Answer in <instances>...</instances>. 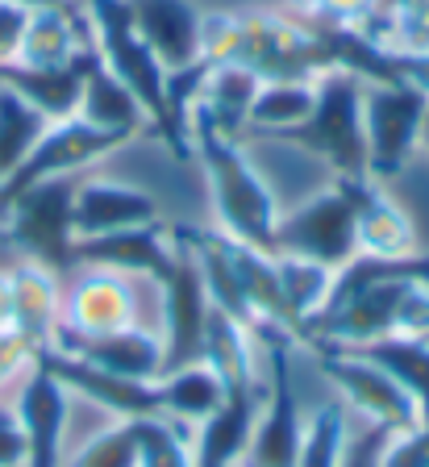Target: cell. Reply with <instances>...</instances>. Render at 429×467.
Wrapping results in <instances>:
<instances>
[{
    "mask_svg": "<svg viewBox=\"0 0 429 467\" xmlns=\"http://www.w3.org/2000/svg\"><path fill=\"white\" fill-rule=\"evenodd\" d=\"M79 117L100 130H117V134H147V113L134 100L126 84L105 67V58L92 50L88 71H84V100H79Z\"/></svg>",
    "mask_w": 429,
    "mask_h": 467,
    "instance_id": "obj_24",
    "label": "cell"
},
{
    "mask_svg": "<svg viewBox=\"0 0 429 467\" xmlns=\"http://www.w3.org/2000/svg\"><path fill=\"white\" fill-rule=\"evenodd\" d=\"M309 9L312 21H325V26H359L367 29V21L375 17L380 0H301Z\"/></svg>",
    "mask_w": 429,
    "mask_h": 467,
    "instance_id": "obj_36",
    "label": "cell"
},
{
    "mask_svg": "<svg viewBox=\"0 0 429 467\" xmlns=\"http://www.w3.org/2000/svg\"><path fill=\"white\" fill-rule=\"evenodd\" d=\"M5 243L17 246L21 259L38 263L46 272H71L76 267V180L55 175L42 184L17 192L0 209Z\"/></svg>",
    "mask_w": 429,
    "mask_h": 467,
    "instance_id": "obj_6",
    "label": "cell"
},
{
    "mask_svg": "<svg viewBox=\"0 0 429 467\" xmlns=\"http://www.w3.org/2000/svg\"><path fill=\"white\" fill-rule=\"evenodd\" d=\"M259 400H263L259 384L225 392V400L217 405L213 418L200 421L192 467H234L246 455V447H250L254 421H259Z\"/></svg>",
    "mask_w": 429,
    "mask_h": 467,
    "instance_id": "obj_21",
    "label": "cell"
},
{
    "mask_svg": "<svg viewBox=\"0 0 429 467\" xmlns=\"http://www.w3.org/2000/svg\"><path fill=\"white\" fill-rule=\"evenodd\" d=\"M138 426V467H192L184 434L167 418H147Z\"/></svg>",
    "mask_w": 429,
    "mask_h": 467,
    "instance_id": "obj_34",
    "label": "cell"
},
{
    "mask_svg": "<svg viewBox=\"0 0 429 467\" xmlns=\"http://www.w3.org/2000/svg\"><path fill=\"white\" fill-rule=\"evenodd\" d=\"M158 204L150 192L117 180H84L76 184V238H100V234L138 230V225H155Z\"/></svg>",
    "mask_w": 429,
    "mask_h": 467,
    "instance_id": "obj_18",
    "label": "cell"
},
{
    "mask_svg": "<svg viewBox=\"0 0 429 467\" xmlns=\"http://www.w3.org/2000/svg\"><path fill=\"white\" fill-rule=\"evenodd\" d=\"M209 63H238L259 84H312L330 67V47L317 21H292L280 13H213L205 17Z\"/></svg>",
    "mask_w": 429,
    "mask_h": 467,
    "instance_id": "obj_1",
    "label": "cell"
},
{
    "mask_svg": "<svg viewBox=\"0 0 429 467\" xmlns=\"http://www.w3.org/2000/svg\"><path fill=\"white\" fill-rule=\"evenodd\" d=\"M55 347L100 371H113V376H129V379L163 376V338H155L142 326H126V330L113 334H71L59 326Z\"/></svg>",
    "mask_w": 429,
    "mask_h": 467,
    "instance_id": "obj_16",
    "label": "cell"
},
{
    "mask_svg": "<svg viewBox=\"0 0 429 467\" xmlns=\"http://www.w3.org/2000/svg\"><path fill=\"white\" fill-rule=\"evenodd\" d=\"M275 138L325 159L338 171V180H371L367 134H363V79H354L351 71H325L312 84L309 117Z\"/></svg>",
    "mask_w": 429,
    "mask_h": 467,
    "instance_id": "obj_5",
    "label": "cell"
},
{
    "mask_svg": "<svg viewBox=\"0 0 429 467\" xmlns=\"http://www.w3.org/2000/svg\"><path fill=\"white\" fill-rule=\"evenodd\" d=\"M129 17L163 71H179L205 50V17L188 0H129Z\"/></svg>",
    "mask_w": 429,
    "mask_h": 467,
    "instance_id": "obj_17",
    "label": "cell"
},
{
    "mask_svg": "<svg viewBox=\"0 0 429 467\" xmlns=\"http://www.w3.org/2000/svg\"><path fill=\"white\" fill-rule=\"evenodd\" d=\"M354 196V230H359V254H380V259H396V254L417 251V225L400 209L396 201L380 192L375 180H346Z\"/></svg>",
    "mask_w": 429,
    "mask_h": 467,
    "instance_id": "obj_22",
    "label": "cell"
},
{
    "mask_svg": "<svg viewBox=\"0 0 429 467\" xmlns=\"http://www.w3.org/2000/svg\"><path fill=\"white\" fill-rule=\"evenodd\" d=\"M171 238H176V272L158 284L163 288V376L200 359L205 326L213 313L205 275H200V263H196L184 225H171Z\"/></svg>",
    "mask_w": 429,
    "mask_h": 467,
    "instance_id": "obj_10",
    "label": "cell"
},
{
    "mask_svg": "<svg viewBox=\"0 0 429 467\" xmlns=\"http://www.w3.org/2000/svg\"><path fill=\"white\" fill-rule=\"evenodd\" d=\"M392 63H396L400 84L417 88L421 97L429 100V50H421V47H392Z\"/></svg>",
    "mask_w": 429,
    "mask_h": 467,
    "instance_id": "obj_40",
    "label": "cell"
},
{
    "mask_svg": "<svg viewBox=\"0 0 429 467\" xmlns=\"http://www.w3.org/2000/svg\"><path fill=\"white\" fill-rule=\"evenodd\" d=\"M76 263H88V267H100V272L150 275V280L163 284L176 272V238H171V230L163 222L100 234V238H79Z\"/></svg>",
    "mask_w": 429,
    "mask_h": 467,
    "instance_id": "obj_15",
    "label": "cell"
},
{
    "mask_svg": "<svg viewBox=\"0 0 429 467\" xmlns=\"http://www.w3.org/2000/svg\"><path fill=\"white\" fill-rule=\"evenodd\" d=\"M0 330H13V275L0 272Z\"/></svg>",
    "mask_w": 429,
    "mask_h": 467,
    "instance_id": "obj_43",
    "label": "cell"
},
{
    "mask_svg": "<svg viewBox=\"0 0 429 467\" xmlns=\"http://www.w3.org/2000/svg\"><path fill=\"white\" fill-rule=\"evenodd\" d=\"M97 50L92 42L76 63H63V67H26V63H5L0 67V88L17 92L30 109H38L46 121H67L79 117V100H84V71H88V58Z\"/></svg>",
    "mask_w": 429,
    "mask_h": 467,
    "instance_id": "obj_19",
    "label": "cell"
},
{
    "mask_svg": "<svg viewBox=\"0 0 429 467\" xmlns=\"http://www.w3.org/2000/svg\"><path fill=\"white\" fill-rule=\"evenodd\" d=\"M155 384H158V400H163V418L188 421V426H200L205 418H213L217 405L225 400V384L200 359L188 363V368L167 371Z\"/></svg>",
    "mask_w": 429,
    "mask_h": 467,
    "instance_id": "obj_26",
    "label": "cell"
},
{
    "mask_svg": "<svg viewBox=\"0 0 429 467\" xmlns=\"http://www.w3.org/2000/svg\"><path fill=\"white\" fill-rule=\"evenodd\" d=\"M421 146L429 150V109H425V121H421Z\"/></svg>",
    "mask_w": 429,
    "mask_h": 467,
    "instance_id": "obj_45",
    "label": "cell"
},
{
    "mask_svg": "<svg viewBox=\"0 0 429 467\" xmlns=\"http://www.w3.org/2000/svg\"><path fill=\"white\" fill-rule=\"evenodd\" d=\"M429 338V284L383 280L325 305L304 321V347H367L380 338Z\"/></svg>",
    "mask_w": 429,
    "mask_h": 467,
    "instance_id": "obj_3",
    "label": "cell"
},
{
    "mask_svg": "<svg viewBox=\"0 0 429 467\" xmlns=\"http://www.w3.org/2000/svg\"><path fill=\"white\" fill-rule=\"evenodd\" d=\"M200 363L217 371V379L230 389H250L259 384L254 379V350H250V330H242L234 317H225L221 309L209 313L205 326V350H200Z\"/></svg>",
    "mask_w": 429,
    "mask_h": 467,
    "instance_id": "obj_28",
    "label": "cell"
},
{
    "mask_svg": "<svg viewBox=\"0 0 429 467\" xmlns=\"http://www.w3.org/2000/svg\"><path fill=\"white\" fill-rule=\"evenodd\" d=\"M259 97V79L250 76L238 63H217L213 71L200 84V97H196V109L213 121L221 134L238 138L246 126H250V105Z\"/></svg>",
    "mask_w": 429,
    "mask_h": 467,
    "instance_id": "obj_25",
    "label": "cell"
},
{
    "mask_svg": "<svg viewBox=\"0 0 429 467\" xmlns=\"http://www.w3.org/2000/svg\"><path fill=\"white\" fill-rule=\"evenodd\" d=\"M259 338H263L267 363H271V389H267V413L254 421L242 467H296L304 421H301V405H296V389H292V368H288L292 338L283 330H275V326H259Z\"/></svg>",
    "mask_w": 429,
    "mask_h": 467,
    "instance_id": "obj_9",
    "label": "cell"
},
{
    "mask_svg": "<svg viewBox=\"0 0 429 467\" xmlns=\"http://www.w3.org/2000/svg\"><path fill=\"white\" fill-rule=\"evenodd\" d=\"M84 13H88L97 55L134 92V100L147 113V130L163 138V146L176 159H192V142L179 134L171 105H167V71L155 58V50L142 42V34L134 29L129 0H84Z\"/></svg>",
    "mask_w": 429,
    "mask_h": 467,
    "instance_id": "obj_4",
    "label": "cell"
},
{
    "mask_svg": "<svg viewBox=\"0 0 429 467\" xmlns=\"http://www.w3.org/2000/svg\"><path fill=\"white\" fill-rule=\"evenodd\" d=\"M342 451H346V413L342 405H322L304 421L296 467H338Z\"/></svg>",
    "mask_w": 429,
    "mask_h": 467,
    "instance_id": "obj_32",
    "label": "cell"
},
{
    "mask_svg": "<svg viewBox=\"0 0 429 467\" xmlns=\"http://www.w3.org/2000/svg\"><path fill=\"white\" fill-rule=\"evenodd\" d=\"M317 368L342 392L346 405H354L363 418H371V426H388L396 434L421 426V413L413 405V397L400 389L388 371H380L371 359H363L359 350L346 347H312Z\"/></svg>",
    "mask_w": 429,
    "mask_h": 467,
    "instance_id": "obj_11",
    "label": "cell"
},
{
    "mask_svg": "<svg viewBox=\"0 0 429 467\" xmlns=\"http://www.w3.org/2000/svg\"><path fill=\"white\" fill-rule=\"evenodd\" d=\"M34 359L42 368L55 371V379L67 384V392L88 397L92 405L108 409L117 421H147V418H163V400H158V384L155 379H129V376H113V371H100L92 363L76 359L59 347L38 350Z\"/></svg>",
    "mask_w": 429,
    "mask_h": 467,
    "instance_id": "obj_13",
    "label": "cell"
},
{
    "mask_svg": "<svg viewBox=\"0 0 429 467\" xmlns=\"http://www.w3.org/2000/svg\"><path fill=\"white\" fill-rule=\"evenodd\" d=\"M67 467H138V426L117 421L105 434L88 438L84 447L71 455Z\"/></svg>",
    "mask_w": 429,
    "mask_h": 467,
    "instance_id": "obj_35",
    "label": "cell"
},
{
    "mask_svg": "<svg viewBox=\"0 0 429 467\" xmlns=\"http://www.w3.org/2000/svg\"><path fill=\"white\" fill-rule=\"evenodd\" d=\"M346 350H359L363 359H371L380 371H388L400 389L413 397L421 421L429 426V338L396 334V338H380V342H367V347H346Z\"/></svg>",
    "mask_w": 429,
    "mask_h": 467,
    "instance_id": "obj_27",
    "label": "cell"
},
{
    "mask_svg": "<svg viewBox=\"0 0 429 467\" xmlns=\"http://www.w3.org/2000/svg\"><path fill=\"white\" fill-rule=\"evenodd\" d=\"M126 142H129V134L100 130V126H92V121H84V117L50 121L46 134L38 138V146L26 155V163L0 184V209H5L17 192H26V188L42 184V180H55V175L79 171V167H88V163H97V159L113 155V150L126 146Z\"/></svg>",
    "mask_w": 429,
    "mask_h": 467,
    "instance_id": "obj_12",
    "label": "cell"
},
{
    "mask_svg": "<svg viewBox=\"0 0 429 467\" xmlns=\"http://www.w3.org/2000/svg\"><path fill=\"white\" fill-rule=\"evenodd\" d=\"M392 434H396V430H388V426H367L359 438H346V451H342L338 467H380Z\"/></svg>",
    "mask_w": 429,
    "mask_h": 467,
    "instance_id": "obj_37",
    "label": "cell"
},
{
    "mask_svg": "<svg viewBox=\"0 0 429 467\" xmlns=\"http://www.w3.org/2000/svg\"><path fill=\"white\" fill-rule=\"evenodd\" d=\"M0 467H26V430L9 405H0Z\"/></svg>",
    "mask_w": 429,
    "mask_h": 467,
    "instance_id": "obj_41",
    "label": "cell"
},
{
    "mask_svg": "<svg viewBox=\"0 0 429 467\" xmlns=\"http://www.w3.org/2000/svg\"><path fill=\"white\" fill-rule=\"evenodd\" d=\"M380 467H429V426L421 421L417 430L392 434L388 451H383Z\"/></svg>",
    "mask_w": 429,
    "mask_h": 467,
    "instance_id": "obj_38",
    "label": "cell"
},
{
    "mask_svg": "<svg viewBox=\"0 0 429 467\" xmlns=\"http://www.w3.org/2000/svg\"><path fill=\"white\" fill-rule=\"evenodd\" d=\"M425 26H429V0H380L375 17L367 21V34L388 42V47H409Z\"/></svg>",
    "mask_w": 429,
    "mask_h": 467,
    "instance_id": "obj_33",
    "label": "cell"
},
{
    "mask_svg": "<svg viewBox=\"0 0 429 467\" xmlns=\"http://www.w3.org/2000/svg\"><path fill=\"white\" fill-rule=\"evenodd\" d=\"M312 84H259V97L250 105V126L267 130V134L301 126L312 109Z\"/></svg>",
    "mask_w": 429,
    "mask_h": 467,
    "instance_id": "obj_30",
    "label": "cell"
},
{
    "mask_svg": "<svg viewBox=\"0 0 429 467\" xmlns=\"http://www.w3.org/2000/svg\"><path fill=\"white\" fill-rule=\"evenodd\" d=\"M409 47H421V50H429V26H425V29H421V34H417V38H413V42H409Z\"/></svg>",
    "mask_w": 429,
    "mask_h": 467,
    "instance_id": "obj_44",
    "label": "cell"
},
{
    "mask_svg": "<svg viewBox=\"0 0 429 467\" xmlns=\"http://www.w3.org/2000/svg\"><path fill=\"white\" fill-rule=\"evenodd\" d=\"M26 21H30V9L21 0H0V67L17 58L21 38H26Z\"/></svg>",
    "mask_w": 429,
    "mask_h": 467,
    "instance_id": "obj_39",
    "label": "cell"
},
{
    "mask_svg": "<svg viewBox=\"0 0 429 467\" xmlns=\"http://www.w3.org/2000/svg\"><path fill=\"white\" fill-rule=\"evenodd\" d=\"M429 100L409 84L363 88V134H367V175L375 184L396 180L421 146V121Z\"/></svg>",
    "mask_w": 429,
    "mask_h": 467,
    "instance_id": "obj_8",
    "label": "cell"
},
{
    "mask_svg": "<svg viewBox=\"0 0 429 467\" xmlns=\"http://www.w3.org/2000/svg\"><path fill=\"white\" fill-rule=\"evenodd\" d=\"M71 392L55 371L30 363V376L17 397V421L26 430V467H59L63 463V430H67Z\"/></svg>",
    "mask_w": 429,
    "mask_h": 467,
    "instance_id": "obj_14",
    "label": "cell"
},
{
    "mask_svg": "<svg viewBox=\"0 0 429 467\" xmlns=\"http://www.w3.org/2000/svg\"><path fill=\"white\" fill-rule=\"evenodd\" d=\"M280 263V284H283V296L292 305V313L301 317V326L312 317V313L325 305L333 288V272L322 267V263H309V259H296V254H275ZM304 334V330H301Z\"/></svg>",
    "mask_w": 429,
    "mask_h": 467,
    "instance_id": "obj_31",
    "label": "cell"
},
{
    "mask_svg": "<svg viewBox=\"0 0 429 467\" xmlns=\"http://www.w3.org/2000/svg\"><path fill=\"white\" fill-rule=\"evenodd\" d=\"M134 326V292L117 272L92 267L79 275L63 301V330L71 334H113Z\"/></svg>",
    "mask_w": 429,
    "mask_h": 467,
    "instance_id": "obj_20",
    "label": "cell"
},
{
    "mask_svg": "<svg viewBox=\"0 0 429 467\" xmlns=\"http://www.w3.org/2000/svg\"><path fill=\"white\" fill-rule=\"evenodd\" d=\"M46 126L50 121L38 109H30L17 92H9V88H0V184L26 163V155L38 146Z\"/></svg>",
    "mask_w": 429,
    "mask_h": 467,
    "instance_id": "obj_29",
    "label": "cell"
},
{
    "mask_svg": "<svg viewBox=\"0 0 429 467\" xmlns=\"http://www.w3.org/2000/svg\"><path fill=\"white\" fill-rule=\"evenodd\" d=\"M275 246H280V254L322 263L330 272L346 267V263L359 254L354 196H351V188H346V180H338L333 188L309 196L304 204H296L292 213H280Z\"/></svg>",
    "mask_w": 429,
    "mask_h": 467,
    "instance_id": "obj_7",
    "label": "cell"
},
{
    "mask_svg": "<svg viewBox=\"0 0 429 467\" xmlns=\"http://www.w3.org/2000/svg\"><path fill=\"white\" fill-rule=\"evenodd\" d=\"M9 275H13V330L38 355V350L55 347V334L63 326L59 284H55V272H46V267H38L30 259H21Z\"/></svg>",
    "mask_w": 429,
    "mask_h": 467,
    "instance_id": "obj_23",
    "label": "cell"
},
{
    "mask_svg": "<svg viewBox=\"0 0 429 467\" xmlns=\"http://www.w3.org/2000/svg\"><path fill=\"white\" fill-rule=\"evenodd\" d=\"M188 138H192V155L205 167L221 234H230L234 243L254 246L263 254H280V246H275L280 204H275L267 180L254 171V163L238 146V138L221 134L196 105L188 113Z\"/></svg>",
    "mask_w": 429,
    "mask_h": 467,
    "instance_id": "obj_2",
    "label": "cell"
},
{
    "mask_svg": "<svg viewBox=\"0 0 429 467\" xmlns=\"http://www.w3.org/2000/svg\"><path fill=\"white\" fill-rule=\"evenodd\" d=\"M26 363H34V347L17 330H0V384H9Z\"/></svg>",
    "mask_w": 429,
    "mask_h": 467,
    "instance_id": "obj_42",
    "label": "cell"
}]
</instances>
